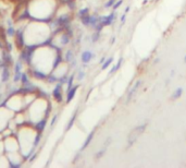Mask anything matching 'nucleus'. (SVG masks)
<instances>
[{
  "mask_svg": "<svg viewBox=\"0 0 186 168\" xmlns=\"http://www.w3.org/2000/svg\"><path fill=\"white\" fill-rule=\"evenodd\" d=\"M94 134H95V131H93V132H90L89 136H87V139H86V141H85L84 145H83V150H84V148H86L87 146L89 145V143H90V142H92L93 138H94Z\"/></svg>",
  "mask_w": 186,
  "mask_h": 168,
  "instance_id": "obj_19",
  "label": "nucleus"
},
{
  "mask_svg": "<svg viewBox=\"0 0 186 168\" xmlns=\"http://www.w3.org/2000/svg\"><path fill=\"white\" fill-rule=\"evenodd\" d=\"M115 1H117V0H108L107 2H106V5H104V8H112L114 3H115Z\"/></svg>",
  "mask_w": 186,
  "mask_h": 168,
  "instance_id": "obj_24",
  "label": "nucleus"
},
{
  "mask_svg": "<svg viewBox=\"0 0 186 168\" xmlns=\"http://www.w3.org/2000/svg\"><path fill=\"white\" fill-rule=\"evenodd\" d=\"M147 2H148V0H144V1H143V5H147Z\"/></svg>",
  "mask_w": 186,
  "mask_h": 168,
  "instance_id": "obj_31",
  "label": "nucleus"
},
{
  "mask_svg": "<svg viewBox=\"0 0 186 168\" xmlns=\"http://www.w3.org/2000/svg\"><path fill=\"white\" fill-rule=\"evenodd\" d=\"M122 3H123V0H119V1H115V3L113 5V10H117L118 8H120L122 6Z\"/></svg>",
  "mask_w": 186,
  "mask_h": 168,
  "instance_id": "obj_25",
  "label": "nucleus"
},
{
  "mask_svg": "<svg viewBox=\"0 0 186 168\" xmlns=\"http://www.w3.org/2000/svg\"><path fill=\"white\" fill-rule=\"evenodd\" d=\"M93 58H94V55H93L90 51H84V53L82 54V56H81L82 62H84V63H88Z\"/></svg>",
  "mask_w": 186,
  "mask_h": 168,
  "instance_id": "obj_14",
  "label": "nucleus"
},
{
  "mask_svg": "<svg viewBox=\"0 0 186 168\" xmlns=\"http://www.w3.org/2000/svg\"><path fill=\"white\" fill-rule=\"evenodd\" d=\"M104 60H106V58H102L101 60H100V63H104Z\"/></svg>",
  "mask_w": 186,
  "mask_h": 168,
  "instance_id": "obj_30",
  "label": "nucleus"
},
{
  "mask_svg": "<svg viewBox=\"0 0 186 168\" xmlns=\"http://www.w3.org/2000/svg\"><path fill=\"white\" fill-rule=\"evenodd\" d=\"M61 59H63L61 50L53 47L51 44H42L32 48L27 65L35 77L48 78Z\"/></svg>",
  "mask_w": 186,
  "mask_h": 168,
  "instance_id": "obj_1",
  "label": "nucleus"
},
{
  "mask_svg": "<svg viewBox=\"0 0 186 168\" xmlns=\"http://www.w3.org/2000/svg\"><path fill=\"white\" fill-rule=\"evenodd\" d=\"M5 154V142H3V139L0 140V155H3Z\"/></svg>",
  "mask_w": 186,
  "mask_h": 168,
  "instance_id": "obj_21",
  "label": "nucleus"
},
{
  "mask_svg": "<svg viewBox=\"0 0 186 168\" xmlns=\"http://www.w3.org/2000/svg\"><path fill=\"white\" fill-rule=\"evenodd\" d=\"M184 61H185V62H186V56H185V57H184Z\"/></svg>",
  "mask_w": 186,
  "mask_h": 168,
  "instance_id": "obj_32",
  "label": "nucleus"
},
{
  "mask_svg": "<svg viewBox=\"0 0 186 168\" xmlns=\"http://www.w3.org/2000/svg\"><path fill=\"white\" fill-rule=\"evenodd\" d=\"M141 83H143V81L141 80H137L136 82H135V84H134V86L129 90V94H127V97H126V102L129 103V100L133 98V96H134V94L136 93L137 92V90L139 88V86L141 85Z\"/></svg>",
  "mask_w": 186,
  "mask_h": 168,
  "instance_id": "obj_12",
  "label": "nucleus"
},
{
  "mask_svg": "<svg viewBox=\"0 0 186 168\" xmlns=\"http://www.w3.org/2000/svg\"><path fill=\"white\" fill-rule=\"evenodd\" d=\"M11 164L10 162H9V159H8L7 155L5 154H3V155H0V168H8L10 167Z\"/></svg>",
  "mask_w": 186,
  "mask_h": 168,
  "instance_id": "obj_13",
  "label": "nucleus"
},
{
  "mask_svg": "<svg viewBox=\"0 0 186 168\" xmlns=\"http://www.w3.org/2000/svg\"><path fill=\"white\" fill-rule=\"evenodd\" d=\"M60 0H27L26 11L32 20L51 21L55 17Z\"/></svg>",
  "mask_w": 186,
  "mask_h": 168,
  "instance_id": "obj_3",
  "label": "nucleus"
},
{
  "mask_svg": "<svg viewBox=\"0 0 186 168\" xmlns=\"http://www.w3.org/2000/svg\"><path fill=\"white\" fill-rule=\"evenodd\" d=\"M15 136L20 144L21 153L25 157H28L34 152L35 146L37 143L38 136H39V128L32 123H24L17 127Z\"/></svg>",
  "mask_w": 186,
  "mask_h": 168,
  "instance_id": "obj_4",
  "label": "nucleus"
},
{
  "mask_svg": "<svg viewBox=\"0 0 186 168\" xmlns=\"http://www.w3.org/2000/svg\"><path fill=\"white\" fill-rule=\"evenodd\" d=\"M104 154H106V147L102 148L101 151H99V152H98V153L95 155V157H96V159H100V158H101L102 156L104 155Z\"/></svg>",
  "mask_w": 186,
  "mask_h": 168,
  "instance_id": "obj_22",
  "label": "nucleus"
},
{
  "mask_svg": "<svg viewBox=\"0 0 186 168\" xmlns=\"http://www.w3.org/2000/svg\"><path fill=\"white\" fill-rule=\"evenodd\" d=\"M115 12H111L110 14L108 15H102V17H99V21H98V23H100L101 25H104V26H108V25H111L112 23H113V21L115 20Z\"/></svg>",
  "mask_w": 186,
  "mask_h": 168,
  "instance_id": "obj_11",
  "label": "nucleus"
},
{
  "mask_svg": "<svg viewBox=\"0 0 186 168\" xmlns=\"http://www.w3.org/2000/svg\"><path fill=\"white\" fill-rule=\"evenodd\" d=\"M3 142H5V154L20 151V144H19V141H17L15 133L14 134H11V136H5V138H3Z\"/></svg>",
  "mask_w": 186,
  "mask_h": 168,
  "instance_id": "obj_8",
  "label": "nucleus"
},
{
  "mask_svg": "<svg viewBox=\"0 0 186 168\" xmlns=\"http://www.w3.org/2000/svg\"><path fill=\"white\" fill-rule=\"evenodd\" d=\"M5 106H7L9 109L13 113H19L26 109V103L24 99V91H19L10 94L5 100Z\"/></svg>",
  "mask_w": 186,
  "mask_h": 168,
  "instance_id": "obj_6",
  "label": "nucleus"
},
{
  "mask_svg": "<svg viewBox=\"0 0 186 168\" xmlns=\"http://www.w3.org/2000/svg\"><path fill=\"white\" fill-rule=\"evenodd\" d=\"M112 62H113V57H109L108 59H106V60H104V65H101V69H102V70H106V69H107Z\"/></svg>",
  "mask_w": 186,
  "mask_h": 168,
  "instance_id": "obj_20",
  "label": "nucleus"
},
{
  "mask_svg": "<svg viewBox=\"0 0 186 168\" xmlns=\"http://www.w3.org/2000/svg\"><path fill=\"white\" fill-rule=\"evenodd\" d=\"M5 81V65H0V85Z\"/></svg>",
  "mask_w": 186,
  "mask_h": 168,
  "instance_id": "obj_16",
  "label": "nucleus"
},
{
  "mask_svg": "<svg viewBox=\"0 0 186 168\" xmlns=\"http://www.w3.org/2000/svg\"><path fill=\"white\" fill-rule=\"evenodd\" d=\"M50 110V103L47 97L39 95L36 99L31 103L25 109V114L27 117L28 123L36 125L39 128L48 118Z\"/></svg>",
  "mask_w": 186,
  "mask_h": 168,
  "instance_id": "obj_5",
  "label": "nucleus"
},
{
  "mask_svg": "<svg viewBox=\"0 0 186 168\" xmlns=\"http://www.w3.org/2000/svg\"><path fill=\"white\" fill-rule=\"evenodd\" d=\"M114 42H115V37H112V39H111V44H114Z\"/></svg>",
  "mask_w": 186,
  "mask_h": 168,
  "instance_id": "obj_28",
  "label": "nucleus"
},
{
  "mask_svg": "<svg viewBox=\"0 0 186 168\" xmlns=\"http://www.w3.org/2000/svg\"><path fill=\"white\" fill-rule=\"evenodd\" d=\"M99 38H100V32H95L94 33V35H93V37H92V40L94 42V43H96V42H98L99 40Z\"/></svg>",
  "mask_w": 186,
  "mask_h": 168,
  "instance_id": "obj_23",
  "label": "nucleus"
},
{
  "mask_svg": "<svg viewBox=\"0 0 186 168\" xmlns=\"http://www.w3.org/2000/svg\"><path fill=\"white\" fill-rule=\"evenodd\" d=\"M84 77H85V72H84V71H79V73H78V77H77V79H78V81H82L83 79H84Z\"/></svg>",
  "mask_w": 186,
  "mask_h": 168,
  "instance_id": "obj_26",
  "label": "nucleus"
},
{
  "mask_svg": "<svg viewBox=\"0 0 186 168\" xmlns=\"http://www.w3.org/2000/svg\"><path fill=\"white\" fill-rule=\"evenodd\" d=\"M122 62H123V58H120V59H119V61H118V63H117V65H113V68H112L111 69V70H110V74H113V73H115V71H118V70H119V69H120V67H121V65H122Z\"/></svg>",
  "mask_w": 186,
  "mask_h": 168,
  "instance_id": "obj_18",
  "label": "nucleus"
},
{
  "mask_svg": "<svg viewBox=\"0 0 186 168\" xmlns=\"http://www.w3.org/2000/svg\"><path fill=\"white\" fill-rule=\"evenodd\" d=\"M5 59H7V55H5V50L3 46L0 45V65H5Z\"/></svg>",
  "mask_w": 186,
  "mask_h": 168,
  "instance_id": "obj_15",
  "label": "nucleus"
},
{
  "mask_svg": "<svg viewBox=\"0 0 186 168\" xmlns=\"http://www.w3.org/2000/svg\"><path fill=\"white\" fill-rule=\"evenodd\" d=\"M182 94H183V88H179L177 90L174 91V93L172 94V96H171V99H172V100L177 99V98L181 97Z\"/></svg>",
  "mask_w": 186,
  "mask_h": 168,
  "instance_id": "obj_17",
  "label": "nucleus"
},
{
  "mask_svg": "<svg viewBox=\"0 0 186 168\" xmlns=\"http://www.w3.org/2000/svg\"><path fill=\"white\" fill-rule=\"evenodd\" d=\"M10 162L11 166H20L21 164L24 163L25 156L21 153V151H16V152H12V153H7L5 154Z\"/></svg>",
  "mask_w": 186,
  "mask_h": 168,
  "instance_id": "obj_10",
  "label": "nucleus"
},
{
  "mask_svg": "<svg viewBox=\"0 0 186 168\" xmlns=\"http://www.w3.org/2000/svg\"><path fill=\"white\" fill-rule=\"evenodd\" d=\"M125 20H126V13L122 14V17H121V23H122V24H123V23L125 22Z\"/></svg>",
  "mask_w": 186,
  "mask_h": 168,
  "instance_id": "obj_27",
  "label": "nucleus"
},
{
  "mask_svg": "<svg viewBox=\"0 0 186 168\" xmlns=\"http://www.w3.org/2000/svg\"><path fill=\"white\" fill-rule=\"evenodd\" d=\"M55 30L50 21H39L31 19L21 31V44L24 48H34L48 43Z\"/></svg>",
  "mask_w": 186,
  "mask_h": 168,
  "instance_id": "obj_2",
  "label": "nucleus"
},
{
  "mask_svg": "<svg viewBox=\"0 0 186 168\" xmlns=\"http://www.w3.org/2000/svg\"><path fill=\"white\" fill-rule=\"evenodd\" d=\"M0 38H1V36H0Z\"/></svg>",
  "mask_w": 186,
  "mask_h": 168,
  "instance_id": "obj_33",
  "label": "nucleus"
},
{
  "mask_svg": "<svg viewBox=\"0 0 186 168\" xmlns=\"http://www.w3.org/2000/svg\"><path fill=\"white\" fill-rule=\"evenodd\" d=\"M129 11V7H126V9H125V13H127Z\"/></svg>",
  "mask_w": 186,
  "mask_h": 168,
  "instance_id": "obj_29",
  "label": "nucleus"
},
{
  "mask_svg": "<svg viewBox=\"0 0 186 168\" xmlns=\"http://www.w3.org/2000/svg\"><path fill=\"white\" fill-rule=\"evenodd\" d=\"M147 125H148L147 123L139 125H137V127H135V128L133 129L131 132H129V139H127V142H129V147H131V146L137 141V139H138L139 136H140L141 134L145 132V130H146V128H147Z\"/></svg>",
  "mask_w": 186,
  "mask_h": 168,
  "instance_id": "obj_9",
  "label": "nucleus"
},
{
  "mask_svg": "<svg viewBox=\"0 0 186 168\" xmlns=\"http://www.w3.org/2000/svg\"><path fill=\"white\" fill-rule=\"evenodd\" d=\"M14 114L11 109L7 107V106H0V132H2L5 128H8V125L14 117Z\"/></svg>",
  "mask_w": 186,
  "mask_h": 168,
  "instance_id": "obj_7",
  "label": "nucleus"
}]
</instances>
